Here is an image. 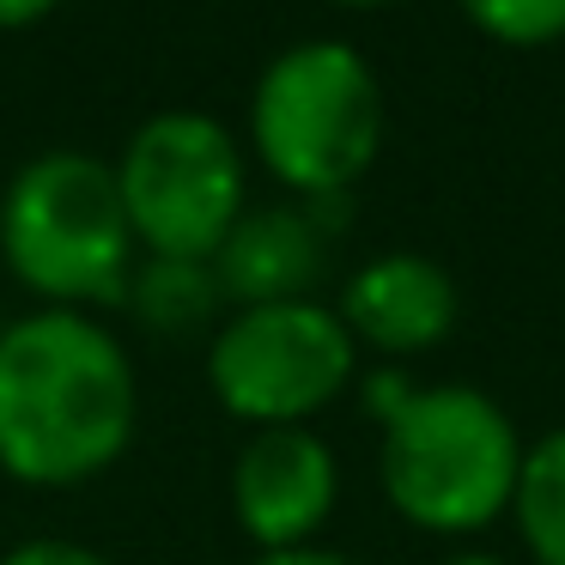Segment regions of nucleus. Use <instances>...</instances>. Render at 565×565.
I'll list each match as a JSON object with an SVG mask.
<instances>
[{"label": "nucleus", "mask_w": 565, "mask_h": 565, "mask_svg": "<svg viewBox=\"0 0 565 565\" xmlns=\"http://www.w3.org/2000/svg\"><path fill=\"white\" fill-rule=\"evenodd\" d=\"M140 426V371L92 310L0 322V475L67 492L110 475Z\"/></svg>", "instance_id": "nucleus-1"}, {"label": "nucleus", "mask_w": 565, "mask_h": 565, "mask_svg": "<svg viewBox=\"0 0 565 565\" xmlns=\"http://www.w3.org/2000/svg\"><path fill=\"white\" fill-rule=\"evenodd\" d=\"M0 262L43 310H110L140 262L116 164L86 147L31 152L0 189Z\"/></svg>", "instance_id": "nucleus-2"}, {"label": "nucleus", "mask_w": 565, "mask_h": 565, "mask_svg": "<svg viewBox=\"0 0 565 565\" xmlns=\"http://www.w3.org/2000/svg\"><path fill=\"white\" fill-rule=\"evenodd\" d=\"M383 86L347 38L280 50L249 86V152L298 201L347 195L383 152Z\"/></svg>", "instance_id": "nucleus-3"}, {"label": "nucleus", "mask_w": 565, "mask_h": 565, "mask_svg": "<svg viewBox=\"0 0 565 565\" xmlns=\"http://www.w3.org/2000/svg\"><path fill=\"white\" fill-rule=\"evenodd\" d=\"M523 438L475 383H426L383 419L377 480L402 523L426 535H480L516 499Z\"/></svg>", "instance_id": "nucleus-4"}, {"label": "nucleus", "mask_w": 565, "mask_h": 565, "mask_svg": "<svg viewBox=\"0 0 565 565\" xmlns=\"http://www.w3.org/2000/svg\"><path fill=\"white\" fill-rule=\"evenodd\" d=\"M110 164L140 256L213 262L249 207L244 140L207 110L147 116Z\"/></svg>", "instance_id": "nucleus-5"}, {"label": "nucleus", "mask_w": 565, "mask_h": 565, "mask_svg": "<svg viewBox=\"0 0 565 565\" xmlns=\"http://www.w3.org/2000/svg\"><path fill=\"white\" fill-rule=\"evenodd\" d=\"M359 377V347L334 305L286 298V305H244L213 322L207 390L249 431L310 426Z\"/></svg>", "instance_id": "nucleus-6"}, {"label": "nucleus", "mask_w": 565, "mask_h": 565, "mask_svg": "<svg viewBox=\"0 0 565 565\" xmlns=\"http://www.w3.org/2000/svg\"><path fill=\"white\" fill-rule=\"evenodd\" d=\"M341 499V462L310 426L249 431L232 462V516L262 553L310 547Z\"/></svg>", "instance_id": "nucleus-7"}, {"label": "nucleus", "mask_w": 565, "mask_h": 565, "mask_svg": "<svg viewBox=\"0 0 565 565\" xmlns=\"http://www.w3.org/2000/svg\"><path fill=\"white\" fill-rule=\"evenodd\" d=\"M334 317L347 322L353 347H371L383 359H414L450 341L456 317H462V292L438 256L383 249L347 274Z\"/></svg>", "instance_id": "nucleus-8"}, {"label": "nucleus", "mask_w": 565, "mask_h": 565, "mask_svg": "<svg viewBox=\"0 0 565 565\" xmlns=\"http://www.w3.org/2000/svg\"><path fill=\"white\" fill-rule=\"evenodd\" d=\"M322 262H329V237L317 232L310 207H244V220L225 232L207 268L225 305L244 310L310 298V286L322 280Z\"/></svg>", "instance_id": "nucleus-9"}, {"label": "nucleus", "mask_w": 565, "mask_h": 565, "mask_svg": "<svg viewBox=\"0 0 565 565\" xmlns=\"http://www.w3.org/2000/svg\"><path fill=\"white\" fill-rule=\"evenodd\" d=\"M128 310L159 334H189L201 322L220 317V280L207 262H164V256H140L128 274Z\"/></svg>", "instance_id": "nucleus-10"}, {"label": "nucleus", "mask_w": 565, "mask_h": 565, "mask_svg": "<svg viewBox=\"0 0 565 565\" xmlns=\"http://www.w3.org/2000/svg\"><path fill=\"white\" fill-rule=\"evenodd\" d=\"M516 535H523L535 565H565V426L547 438L523 444V468H516Z\"/></svg>", "instance_id": "nucleus-11"}, {"label": "nucleus", "mask_w": 565, "mask_h": 565, "mask_svg": "<svg viewBox=\"0 0 565 565\" xmlns=\"http://www.w3.org/2000/svg\"><path fill=\"white\" fill-rule=\"evenodd\" d=\"M480 38L504 50H547L565 43V0H456Z\"/></svg>", "instance_id": "nucleus-12"}, {"label": "nucleus", "mask_w": 565, "mask_h": 565, "mask_svg": "<svg viewBox=\"0 0 565 565\" xmlns=\"http://www.w3.org/2000/svg\"><path fill=\"white\" fill-rule=\"evenodd\" d=\"M0 565H110L98 547H86V541H67V535H31L19 541V547L0 553Z\"/></svg>", "instance_id": "nucleus-13"}, {"label": "nucleus", "mask_w": 565, "mask_h": 565, "mask_svg": "<svg viewBox=\"0 0 565 565\" xmlns=\"http://www.w3.org/2000/svg\"><path fill=\"white\" fill-rule=\"evenodd\" d=\"M414 390H419V383H407V377H402V371H395V365H383L377 377L365 383V407H371V414H377V426H383V419H395V414H402V402H407V395H414Z\"/></svg>", "instance_id": "nucleus-14"}, {"label": "nucleus", "mask_w": 565, "mask_h": 565, "mask_svg": "<svg viewBox=\"0 0 565 565\" xmlns=\"http://www.w3.org/2000/svg\"><path fill=\"white\" fill-rule=\"evenodd\" d=\"M62 0H0V31H38L43 19H55Z\"/></svg>", "instance_id": "nucleus-15"}, {"label": "nucleus", "mask_w": 565, "mask_h": 565, "mask_svg": "<svg viewBox=\"0 0 565 565\" xmlns=\"http://www.w3.org/2000/svg\"><path fill=\"white\" fill-rule=\"evenodd\" d=\"M256 565H359V559H347V553H334V547H286V553H262Z\"/></svg>", "instance_id": "nucleus-16"}, {"label": "nucleus", "mask_w": 565, "mask_h": 565, "mask_svg": "<svg viewBox=\"0 0 565 565\" xmlns=\"http://www.w3.org/2000/svg\"><path fill=\"white\" fill-rule=\"evenodd\" d=\"M444 565H504V559H492V553H450Z\"/></svg>", "instance_id": "nucleus-17"}, {"label": "nucleus", "mask_w": 565, "mask_h": 565, "mask_svg": "<svg viewBox=\"0 0 565 565\" xmlns=\"http://www.w3.org/2000/svg\"><path fill=\"white\" fill-rule=\"evenodd\" d=\"M329 7H359V13H371V7H395V0H329Z\"/></svg>", "instance_id": "nucleus-18"}]
</instances>
